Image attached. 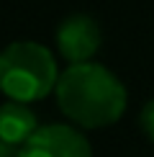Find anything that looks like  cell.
<instances>
[{"mask_svg":"<svg viewBox=\"0 0 154 157\" xmlns=\"http://www.w3.org/2000/svg\"><path fill=\"white\" fill-rule=\"evenodd\" d=\"M57 106L82 129L111 126L126 111V88L108 67L95 62L69 64L54 88Z\"/></svg>","mask_w":154,"mask_h":157,"instance_id":"6da1fadb","label":"cell"},{"mask_svg":"<svg viewBox=\"0 0 154 157\" xmlns=\"http://www.w3.org/2000/svg\"><path fill=\"white\" fill-rule=\"evenodd\" d=\"M59 82L54 54L36 41H13L0 57L3 93L21 103L46 98Z\"/></svg>","mask_w":154,"mask_h":157,"instance_id":"7a4b0ae2","label":"cell"},{"mask_svg":"<svg viewBox=\"0 0 154 157\" xmlns=\"http://www.w3.org/2000/svg\"><path fill=\"white\" fill-rule=\"evenodd\" d=\"M21 157H93L90 142L67 124L38 126L21 147Z\"/></svg>","mask_w":154,"mask_h":157,"instance_id":"3957f363","label":"cell"},{"mask_svg":"<svg viewBox=\"0 0 154 157\" xmlns=\"http://www.w3.org/2000/svg\"><path fill=\"white\" fill-rule=\"evenodd\" d=\"M103 44L100 26L87 13H72L57 26V49L69 64L90 62Z\"/></svg>","mask_w":154,"mask_h":157,"instance_id":"277c9868","label":"cell"},{"mask_svg":"<svg viewBox=\"0 0 154 157\" xmlns=\"http://www.w3.org/2000/svg\"><path fill=\"white\" fill-rule=\"evenodd\" d=\"M36 129H38V121L26 103L13 101V98L3 103V108H0V142L23 147Z\"/></svg>","mask_w":154,"mask_h":157,"instance_id":"5b68a950","label":"cell"},{"mask_svg":"<svg viewBox=\"0 0 154 157\" xmlns=\"http://www.w3.org/2000/svg\"><path fill=\"white\" fill-rule=\"evenodd\" d=\"M139 126H141V132L146 134V139L154 142V98L146 103L144 108H141V113H139Z\"/></svg>","mask_w":154,"mask_h":157,"instance_id":"8992f818","label":"cell"},{"mask_svg":"<svg viewBox=\"0 0 154 157\" xmlns=\"http://www.w3.org/2000/svg\"><path fill=\"white\" fill-rule=\"evenodd\" d=\"M0 157H21V147L8 144V142H0Z\"/></svg>","mask_w":154,"mask_h":157,"instance_id":"52a82bcc","label":"cell"}]
</instances>
